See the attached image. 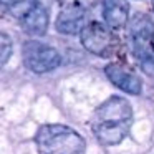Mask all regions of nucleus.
Returning <instances> with one entry per match:
<instances>
[{
	"label": "nucleus",
	"instance_id": "7",
	"mask_svg": "<svg viewBox=\"0 0 154 154\" xmlns=\"http://www.w3.org/2000/svg\"><path fill=\"white\" fill-rule=\"evenodd\" d=\"M108 80L114 85L116 88H119L121 91L128 94H139L143 90V81L136 73L126 68L121 63H109L104 68Z\"/></svg>",
	"mask_w": 154,
	"mask_h": 154
},
{
	"label": "nucleus",
	"instance_id": "13",
	"mask_svg": "<svg viewBox=\"0 0 154 154\" xmlns=\"http://www.w3.org/2000/svg\"><path fill=\"white\" fill-rule=\"evenodd\" d=\"M152 8H154V5H152Z\"/></svg>",
	"mask_w": 154,
	"mask_h": 154
},
{
	"label": "nucleus",
	"instance_id": "6",
	"mask_svg": "<svg viewBox=\"0 0 154 154\" xmlns=\"http://www.w3.org/2000/svg\"><path fill=\"white\" fill-rule=\"evenodd\" d=\"M85 20H86V10L78 0L61 5V10L55 22V28L61 35H78L85 27Z\"/></svg>",
	"mask_w": 154,
	"mask_h": 154
},
{
	"label": "nucleus",
	"instance_id": "3",
	"mask_svg": "<svg viewBox=\"0 0 154 154\" xmlns=\"http://www.w3.org/2000/svg\"><path fill=\"white\" fill-rule=\"evenodd\" d=\"M129 45L141 70L154 78V23L139 14L129 22Z\"/></svg>",
	"mask_w": 154,
	"mask_h": 154
},
{
	"label": "nucleus",
	"instance_id": "5",
	"mask_svg": "<svg viewBox=\"0 0 154 154\" xmlns=\"http://www.w3.org/2000/svg\"><path fill=\"white\" fill-rule=\"evenodd\" d=\"M22 58H23L25 66L37 75L55 70L61 61V57L57 51V48L45 45L38 40L25 42L22 48Z\"/></svg>",
	"mask_w": 154,
	"mask_h": 154
},
{
	"label": "nucleus",
	"instance_id": "1",
	"mask_svg": "<svg viewBox=\"0 0 154 154\" xmlns=\"http://www.w3.org/2000/svg\"><path fill=\"white\" fill-rule=\"evenodd\" d=\"M133 126V106L123 96H111L96 108L91 129L103 146H116L129 134Z\"/></svg>",
	"mask_w": 154,
	"mask_h": 154
},
{
	"label": "nucleus",
	"instance_id": "9",
	"mask_svg": "<svg viewBox=\"0 0 154 154\" xmlns=\"http://www.w3.org/2000/svg\"><path fill=\"white\" fill-rule=\"evenodd\" d=\"M104 23L113 30L126 27L129 20V4L128 0H103Z\"/></svg>",
	"mask_w": 154,
	"mask_h": 154
},
{
	"label": "nucleus",
	"instance_id": "10",
	"mask_svg": "<svg viewBox=\"0 0 154 154\" xmlns=\"http://www.w3.org/2000/svg\"><path fill=\"white\" fill-rule=\"evenodd\" d=\"M12 50H14V45H12L10 37L0 32V68H4L8 63L12 57Z\"/></svg>",
	"mask_w": 154,
	"mask_h": 154
},
{
	"label": "nucleus",
	"instance_id": "4",
	"mask_svg": "<svg viewBox=\"0 0 154 154\" xmlns=\"http://www.w3.org/2000/svg\"><path fill=\"white\" fill-rule=\"evenodd\" d=\"M80 40L90 53L101 58L114 57L119 50V40L114 35L113 28L100 22H91L85 25L80 32Z\"/></svg>",
	"mask_w": 154,
	"mask_h": 154
},
{
	"label": "nucleus",
	"instance_id": "11",
	"mask_svg": "<svg viewBox=\"0 0 154 154\" xmlns=\"http://www.w3.org/2000/svg\"><path fill=\"white\" fill-rule=\"evenodd\" d=\"M23 2H27V0H0V5L5 8H15L18 5H22Z\"/></svg>",
	"mask_w": 154,
	"mask_h": 154
},
{
	"label": "nucleus",
	"instance_id": "2",
	"mask_svg": "<svg viewBox=\"0 0 154 154\" xmlns=\"http://www.w3.org/2000/svg\"><path fill=\"white\" fill-rule=\"evenodd\" d=\"M38 154H85V139L65 124H43L35 134Z\"/></svg>",
	"mask_w": 154,
	"mask_h": 154
},
{
	"label": "nucleus",
	"instance_id": "8",
	"mask_svg": "<svg viewBox=\"0 0 154 154\" xmlns=\"http://www.w3.org/2000/svg\"><path fill=\"white\" fill-rule=\"evenodd\" d=\"M48 23H50L48 12L40 4H32L30 7L25 8L20 17L22 28L30 37H42V35H45Z\"/></svg>",
	"mask_w": 154,
	"mask_h": 154
},
{
	"label": "nucleus",
	"instance_id": "12",
	"mask_svg": "<svg viewBox=\"0 0 154 154\" xmlns=\"http://www.w3.org/2000/svg\"><path fill=\"white\" fill-rule=\"evenodd\" d=\"M60 5H66V4H71V2H78V0H57Z\"/></svg>",
	"mask_w": 154,
	"mask_h": 154
}]
</instances>
